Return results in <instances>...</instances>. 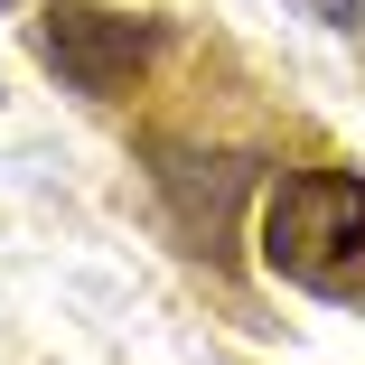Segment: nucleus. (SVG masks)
Listing matches in <instances>:
<instances>
[{"mask_svg":"<svg viewBox=\"0 0 365 365\" xmlns=\"http://www.w3.org/2000/svg\"><path fill=\"white\" fill-rule=\"evenodd\" d=\"M262 272L309 300H365V169L300 160L262 187Z\"/></svg>","mask_w":365,"mask_h":365,"instance_id":"nucleus-1","label":"nucleus"},{"mask_svg":"<svg viewBox=\"0 0 365 365\" xmlns=\"http://www.w3.org/2000/svg\"><path fill=\"white\" fill-rule=\"evenodd\" d=\"M140 169H150L169 225L187 235V253L225 262L244 206L272 187V150L262 140H225V131H150L140 140Z\"/></svg>","mask_w":365,"mask_h":365,"instance_id":"nucleus-2","label":"nucleus"},{"mask_svg":"<svg viewBox=\"0 0 365 365\" xmlns=\"http://www.w3.org/2000/svg\"><path fill=\"white\" fill-rule=\"evenodd\" d=\"M160 47H169V19L160 10H113V0H47L29 19V56L85 103H131L150 85Z\"/></svg>","mask_w":365,"mask_h":365,"instance_id":"nucleus-3","label":"nucleus"},{"mask_svg":"<svg viewBox=\"0 0 365 365\" xmlns=\"http://www.w3.org/2000/svg\"><path fill=\"white\" fill-rule=\"evenodd\" d=\"M300 10H309L319 29H337V38H356V29H365V0H300Z\"/></svg>","mask_w":365,"mask_h":365,"instance_id":"nucleus-4","label":"nucleus"},{"mask_svg":"<svg viewBox=\"0 0 365 365\" xmlns=\"http://www.w3.org/2000/svg\"><path fill=\"white\" fill-rule=\"evenodd\" d=\"M0 10H19V0H0Z\"/></svg>","mask_w":365,"mask_h":365,"instance_id":"nucleus-5","label":"nucleus"}]
</instances>
